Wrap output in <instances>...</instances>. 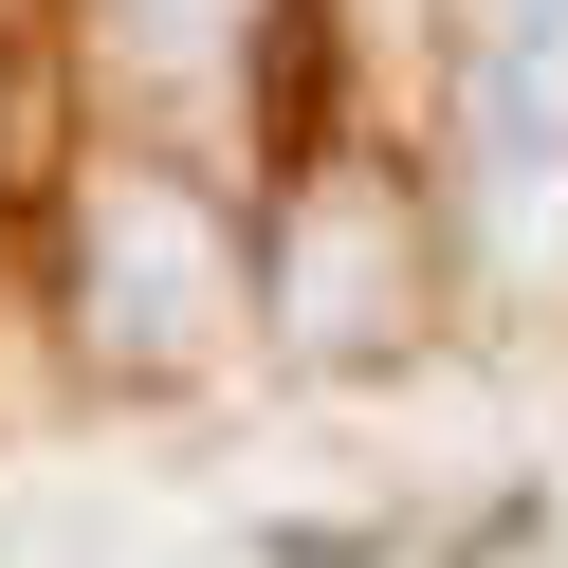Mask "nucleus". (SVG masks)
<instances>
[{
  "mask_svg": "<svg viewBox=\"0 0 568 568\" xmlns=\"http://www.w3.org/2000/svg\"><path fill=\"white\" fill-rule=\"evenodd\" d=\"M514 19H568V0H514Z\"/></svg>",
  "mask_w": 568,
  "mask_h": 568,
  "instance_id": "nucleus-4",
  "label": "nucleus"
},
{
  "mask_svg": "<svg viewBox=\"0 0 568 568\" xmlns=\"http://www.w3.org/2000/svg\"><path fill=\"white\" fill-rule=\"evenodd\" d=\"M458 202L514 275L568 257V19H514L495 0L477 55H458Z\"/></svg>",
  "mask_w": 568,
  "mask_h": 568,
  "instance_id": "nucleus-1",
  "label": "nucleus"
},
{
  "mask_svg": "<svg viewBox=\"0 0 568 568\" xmlns=\"http://www.w3.org/2000/svg\"><path fill=\"white\" fill-rule=\"evenodd\" d=\"M221 19H239V0H111V38H129V55H165V74H184Z\"/></svg>",
  "mask_w": 568,
  "mask_h": 568,
  "instance_id": "nucleus-3",
  "label": "nucleus"
},
{
  "mask_svg": "<svg viewBox=\"0 0 568 568\" xmlns=\"http://www.w3.org/2000/svg\"><path fill=\"white\" fill-rule=\"evenodd\" d=\"M221 312H239L221 221L165 165H111L92 184V331H111V367H184V348H221Z\"/></svg>",
  "mask_w": 568,
  "mask_h": 568,
  "instance_id": "nucleus-2",
  "label": "nucleus"
}]
</instances>
